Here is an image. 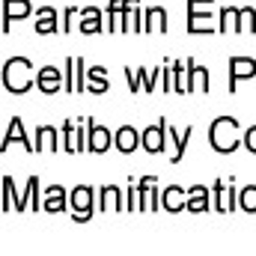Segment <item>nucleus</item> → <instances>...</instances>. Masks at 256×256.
Returning <instances> with one entry per match:
<instances>
[{"label": "nucleus", "mask_w": 256, "mask_h": 256, "mask_svg": "<svg viewBox=\"0 0 256 256\" xmlns=\"http://www.w3.org/2000/svg\"><path fill=\"white\" fill-rule=\"evenodd\" d=\"M3 84H6V90H12V92H27L30 90V60H24V57H12L6 68H3Z\"/></svg>", "instance_id": "f257e3e1"}, {"label": "nucleus", "mask_w": 256, "mask_h": 256, "mask_svg": "<svg viewBox=\"0 0 256 256\" xmlns=\"http://www.w3.org/2000/svg\"><path fill=\"white\" fill-rule=\"evenodd\" d=\"M236 120H230V116H220V120H214V126H212V146L218 149V152H232L236 146H238V140H236Z\"/></svg>", "instance_id": "f03ea898"}, {"label": "nucleus", "mask_w": 256, "mask_h": 256, "mask_svg": "<svg viewBox=\"0 0 256 256\" xmlns=\"http://www.w3.org/2000/svg\"><path fill=\"white\" fill-rule=\"evenodd\" d=\"M256 74V63L250 57H230V90L238 86V80L254 78Z\"/></svg>", "instance_id": "7ed1b4c3"}, {"label": "nucleus", "mask_w": 256, "mask_h": 256, "mask_svg": "<svg viewBox=\"0 0 256 256\" xmlns=\"http://www.w3.org/2000/svg\"><path fill=\"white\" fill-rule=\"evenodd\" d=\"M72 206L78 208V214H74V220H90V214H92V191L90 188H74L72 191Z\"/></svg>", "instance_id": "20e7f679"}, {"label": "nucleus", "mask_w": 256, "mask_h": 256, "mask_svg": "<svg viewBox=\"0 0 256 256\" xmlns=\"http://www.w3.org/2000/svg\"><path fill=\"white\" fill-rule=\"evenodd\" d=\"M36 86L42 90V92H57L60 86H63V78H60V68H54V66H45L39 74H36Z\"/></svg>", "instance_id": "39448f33"}, {"label": "nucleus", "mask_w": 256, "mask_h": 256, "mask_svg": "<svg viewBox=\"0 0 256 256\" xmlns=\"http://www.w3.org/2000/svg\"><path fill=\"white\" fill-rule=\"evenodd\" d=\"M143 146L152 152V155H158L161 149H164V122H158V126H149L143 131Z\"/></svg>", "instance_id": "423d86ee"}, {"label": "nucleus", "mask_w": 256, "mask_h": 256, "mask_svg": "<svg viewBox=\"0 0 256 256\" xmlns=\"http://www.w3.org/2000/svg\"><path fill=\"white\" fill-rule=\"evenodd\" d=\"M164 33L167 30V12L161 9V6H152L149 12H146V24H143V33Z\"/></svg>", "instance_id": "0eeeda50"}, {"label": "nucleus", "mask_w": 256, "mask_h": 256, "mask_svg": "<svg viewBox=\"0 0 256 256\" xmlns=\"http://www.w3.org/2000/svg\"><path fill=\"white\" fill-rule=\"evenodd\" d=\"M108 146H110V131L102 126H90V152H108Z\"/></svg>", "instance_id": "6e6552de"}, {"label": "nucleus", "mask_w": 256, "mask_h": 256, "mask_svg": "<svg viewBox=\"0 0 256 256\" xmlns=\"http://www.w3.org/2000/svg\"><path fill=\"white\" fill-rule=\"evenodd\" d=\"M12 140H18V143H24V149H30L33 152V143L24 137V126H21V120H12L9 128H6V137H3V149H9V143Z\"/></svg>", "instance_id": "1a4fd4ad"}, {"label": "nucleus", "mask_w": 256, "mask_h": 256, "mask_svg": "<svg viewBox=\"0 0 256 256\" xmlns=\"http://www.w3.org/2000/svg\"><path fill=\"white\" fill-rule=\"evenodd\" d=\"M102 30V12L96 6H86L80 15V33H98Z\"/></svg>", "instance_id": "9d476101"}, {"label": "nucleus", "mask_w": 256, "mask_h": 256, "mask_svg": "<svg viewBox=\"0 0 256 256\" xmlns=\"http://www.w3.org/2000/svg\"><path fill=\"white\" fill-rule=\"evenodd\" d=\"M116 149L126 152V155H131V152L137 149V131H134L131 126H122L120 131H116Z\"/></svg>", "instance_id": "9b49d317"}, {"label": "nucleus", "mask_w": 256, "mask_h": 256, "mask_svg": "<svg viewBox=\"0 0 256 256\" xmlns=\"http://www.w3.org/2000/svg\"><path fill=\"white\" fill-rule=\"evenodd\" d=\"M3 12H6L3 30H9V18H12V15H15V18H24V15L30 12V3H27V0H6V3H3Z\"/></svg>", "instance_id": "f8f14e48"}, {"label": "nucleus", "mask_w": 256, "mask_h": 256, "mask_svg": "<svg viewBox=\"0 0 256 256\" xmlns=\"http://www.w3.org/2000/svg\"><path fill=\"white\" fill-rule=\"evenodd\" d=\"M57 30V12L51 6L39 9V18H36V33H54Z\"/></svg>", "instance_id": "ddd939ff"}, {"label": "nucleus", "mask_w": 256, "mask_h": 256, "mask_svg": "<svg viewBox=\"0 0 256 256\" xmlns=\"http://www.w3.org/2000/svg\"><path fill=\"white\" fill-rule=\"evenodd\" d=\"M39 149H57V128L42 126L36 131V152Z\"/></svg>", "instance_id": "4468645a"}, {"label": "nucleus", "mask_w": 256, "mask_h": 256, "mask_svg": "<svg viewBox=\"0 0 256 256\" xmlns=\"http://www.w3.org/2000/svg\"><path fill=\"white\" fill-rule=\"evenodd\" d=\"M182 196H185L182 188H167V191H164V208H167V212H179L182 206H188Z\"/></svg>", "instance_id": "2eb2a0df"}, {"label": "nucleus", "mask_w": 256, "mask_h": 256, "mask_svg": "<svg viewBox=\"0 0 256 256\" xmlns=\"http://www.w3.org/2000/svg\"><path fill=\"white\" fill-rule=\"evenodd\" d=\"M188 74H191V84H188V90H196V86H202V92L208 90V74H206V68H200V66L188 63Z\"/></svg>", "instance_id": "dca6fc26"}, {"label": "nucleus", "mask_w": 256, "mask_h": 256, "mask_svg": "<svg viewBox=\"0 0 256 256\" xmlns=\"http://www.w3.org/2000/svg\"><path fill=\"white\" fill-rule=\"evenodd\" d=\"M191 200H188V208H191V212H206V208H208V200H206V196H208V191H206V188H191Z\"/></svg>", "instance_id": "f3484780"}, {"label": "nucleus", "mask_w": 256, "mask_h": 256, "mask_svg": "<svg viewBox=\"0 0 256 256\" xmlns=\"http://www.w3.org/2000/svg\"><path fill=\"white\" fill-rule=\"evenodd\" d=\"M220 30L226 33V30H232V33H238V9H224L220 12Z\"/></svg>", "instance_id": "a211bd4d"}, {"label": "nucleus", "mask_w": 256, "mask_h": 256, "mask_svg": "<svg viewBox=\"0 0 256 256\" xmlns=\"http://www.w3.org/2000/svg\"><path fill=\"white\" fill-rule=\"evenodd\" d=\"M90 90H92V92H104V90H108V78H104V68H102V66L90 68Z\"/></svg>", "instance_id": "6ab92c4d"}, {"label": "nucleus", "mask_w": 256, "mask_h": 256, "mask_svg": "<svg viewBox=\"0 0 256 256\" xmlns=\"http://www.w3.org/2000/svg\"><path fill=\"white\" fill-rule=\"evenodd\" d=\"M63 196H66L63 188H51V191H48V200H45V208H48V212H63V206H66Z\"/></svg>", "instance_id": "aec40b11"}, {"label": "nucleus", "mask_w": 256, "mask_h": 256, "mask_svg": "<svg viewBox=\"0 0 256 256\" xmlns=\"http://www.w3.org/2000/svg\"><path fill=\"white\" fill-rule=\"evenodd\" d=\"M254 24H256V15H254V9H250V6H244V9H238V33H244L248 27L254 30Z\"/></svg>", "instance_id": "412c9836"}, {"label": "nucleus", "mask_w": 256, "mask_h": 256, "mask_svg": "<svg viewBox=\"0 0 256 256\" xmlns=\"http://www.w3.org/2000/svg\"><path fill=\"white\" fill-rule=\"evenodd\" d=\"M116 196H120V191H116L114 185H108V188L102 191V206H104V212H108V208H120V200H116Z\"/></svg>", "instance_id": "4be33fe9"}, {"label": "nucleus", "mask_w": 256, "mask_h": 256, "mask_svg": "<svg viewBox=\"0 0 256 256\" xmlns=\"http://www.w3.org/2000/svg\"><path fill=\"white\" fill-rule=\"evenodd\" d=\"M242 208H244V212H256V188L254 185L242 191Z\"/></svg>", "instance_id": "5701e85b"}, {"label": "nucleus", "mask_w": 256, "mask_h": 256, "mask_svg": "<svg viewBox=\"0 0 256 256\" xmlns=\"http://www.w3.org/2000/svg\"><path fill=\"white\" fill-rule=\"evenodd\" d=\"M63 134H66V152H80L78 143H74V126H72V122L63 126Z\"/></svg>", "instance_id": "b1692460"}, {"label": "nucleus", "mask_w": 256, "mask_h": 256, "mask_svg": "<svg viewBox=\"0 0 256 256\" xmlns=\"http://www.w3.org/2000/svg\"><path fill=\"white\" fill-rule=\"evenodd\" d=\"M188 137H191V128H185V134H182V137L176 134V155H173V161H179V158L185 155V146H188Z\"/></svg>", "instance_id": "393cba45"}, {"label": "nucleus", "mask_w": 256, "mask_h": 256, "mask_svg": "<svg viewBox=\"0 0 256 256\" xmlns=\"http://www.w3.org/2000/svg\"><path fill=\"white\" fill-rule=\"evenodd\" d=\"M244 146H248V149H250V152L256 155V126L250 128L248 134H244Z\"/></svg>", "instance_id": "a878e982"}, {"label": "nucleus", "mask_w": 256, "mask_h": 256, "mask_svg": "<svg viewBox=\"0 0 256 256\" xmlns=\"http://www.w3.org/2000/svg\"><path fill=\"white\" fill-rule=\"evenodd\" d=\"M78 63V92H84V60H74Z\"/></svg>", "instance_id": "bb28decb"}]
</instances>
